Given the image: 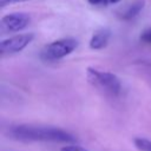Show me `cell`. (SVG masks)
Segmentation results:
<instances>
[{"mask_svg": "<svg viewBox=\"0 0 151 151\" xmlns=\"http://www.w3.org/2000/svg\"><path fill=\"white\" fill-rule=\"evenodd\" d=\"M26 1H29V0H0V6L5 7L11 4H19V2H26Z\"/></svg>", "mask_w": 151, "mask_h": 151, "instance_id": "12", "label": "cell"}, {"mask_svg": "<svg viewBox=\"0 0 151 151\" xmlns=\"http://www.w3.org/2000/svg\"><path fill=\"white\" fill-rule=\"evenodd\" d=\"M86 79L91 86L104 94L116 97L122 92L120 78L110 71L90 66L86 68Z\"/></svg>", "mask_w": 151, "mask_h": 151, "instance_id": "2", "label": "cell"}, {"mask_svg": "<svg viewBox=\"0 0 151 151\" xmlns=\"http://www.w3.org/2000/svg\"><path fill=\"white\" fill-rule=\"evenodd\" d=\"M31 22V17L24 12H13L1 18V27L7 32H20Z\"/></svg>", "mask_w": 151, "mask_h": 151, "instance_id": "5", "label": "cell"}, {"mask_svg": "<svg viewBox=\"0 0 151 151\" xmlns=\"http://www.w3.org/2000/svg\"><path fill=\"white\" fill-rule=\"evenodd\" d=\"M139 38H140V40H142L143 42L151 44V27L145 28V29L142 32V34H140Z\"/></svg>", "mask_w": 151, "mask_h": 151, "instance_id": "10", "label": "cell"}, {"mask_svg": "<svg viewBox=\"0 0 151 151\" xmlns=\"http://www.w3.org/2000/svg\"><path fill=\"white\" fill-rule=\"evenodd\" d=\"M133 144L139 151H151V140L146 138H142V137L134 138Z\"/></svg>", "mask_w": 151, "mask_h": 151, "instance_id": "8", "label": "cell"}, {"mask_svg": "<svg viewBox=\"0 0 151 151\" xmlns=\"http://www.w3.org/2000/svg\"><path fill=\"white\" fill-rule=\"evenodd\" d=\"M145 0H129L117 9V15L122 20H131L136 18L144 8Z\"/></svg>", "mask_w": 151, "mask_h": 151, "instance_id": "6", "label": "cell"}, {"mask_svg": "<svg viewBox=\"0 0 151 151\" xmlns=\"http://www.w3.org/2000/svg\"><path fill=\"white\" fill-rule=\"evenodd\" d=\"M78 46V40L74 38H61L47 44L41 51V58L46 61H54L71 54Z\"/></svg>", "mask_w": 151, "mask_h": 151, "instance_id": "3", "label": "cell"}, {"mask_svg": "<svg viewBox=\"0 0 151 151\" xmlns=\"http://www.w3.org/2000/svg\"><path fill=\"white\" fill-rule=\"evenodd\" d=\"M60 151H88L81 146H78V145H73V144H67L65 146H63L60 149Z\"/></svg>", "mask_w": 151, "mask_h": 151, "instance_id": "11", "label": "cell"}, {"mask_svg": "<svg viewBox=\"0 0 151 151\" xmlns=\"http://www.w3.org/2000/svg\"><path fill=\"white\" fill-rule=\"evenodd\" d=\"M7 134L9 138L31 143V142H44V143H73L76 138L67 131L46 125L37 124H18L8 129Z\"/></svg>", "mask_w": 151, "mask_h": 151, "instance_id": "1", "label": "cell"}, {"mask_svg": "<svg viewBox=\"0 0 151 151\" xmlns=\"http://www.w3.org/2000/svg\"><path fill=\"white\" fill-rule=\"evenodd\" d=\"M88 4L94 6H107V5H114L120 2L122 0H87Z\"/></svg>", "mask_w": 151, "mask_h": 151, "instance_id": "9", "label": "cell"}, {"mask_svg": "<svg viewBox=\"0 0 151 151\" xmlns=\"http://www.w3.org/2000/svg\"><path fill=\"white\" fill-rule=\"evenodd\" d=\"M111 38V31L110 28H100L96 33H93L92 38L90 39V48L92 50H101L107 46L109 40Z\"/></svg>", "mask_w": 151, "mask_h": 151, "instance_id": "7", "label": "cell"}, {"mask_svg": "<svg viewBox=\"0 0 151 151\" xmlns=\"http://www.w3.org/2000/svg\"><path fill=\"white\" fill-rule=\"evenodd\" d=\"M34 39L33 33H21L7 39H4L0 42V51L2 53H17L22 51L26 46H28Z\"/></svg>", "mask_w": 151, "mask_h": 151, "instance_id": "4", "label": "cell"}]
</instances>
